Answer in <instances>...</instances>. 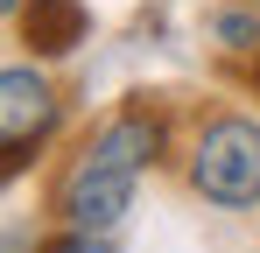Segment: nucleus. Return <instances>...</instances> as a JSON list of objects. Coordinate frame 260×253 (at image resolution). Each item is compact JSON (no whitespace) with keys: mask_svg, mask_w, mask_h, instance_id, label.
<instances>
[{"mask_svg":"<svg viewBox=\"0 0 260 253\" xmlns=\"http://www.w3.org/2000/svg\"><path fill=\"white\" fill-rule=\"evenodd\" d=\"M155 155H162V120H155V113H120L106 134H91V148L71 162L63 197H56L63 225L106 239V232L134 211V190H141V176H148Z\"/></svg>","mask_w":260,"mask_h":253,"instance_id":"obj_1","label":"nucleus"},{"mask_svg":"<svg viewBox=\"0 0 260 253\" xmlns=\"http://www.w3.org/2000/svg\"><path fill=\"white\" fill-rule=\"evenodd\" d=\"M253 7H260V0H253Z\"/></svg>","mask_w":260,"mask_h":253,"instance_id":"obj_7","label":"nucleus"},{"mask_svg":"<svg viewBox=\"0 0 260 253\" xmlns=\"http://www.w3.org/2000/svg\"><path fill=\"white\" fill-rule=\"evenodd\" d=\"M218 36H225V49H253V14H218Z\"/></svg>","mask_w":260,"mask_h":253,"instance_id":"obj_5","label":"nucleus"},{"mask_svg":"<svg viewBox=\"0 0 260 253\" xmlns=\"http://www.w3.org/2000/svg\"><path fill=\"white\" fill-rule=\"evenodd\" d=\"M56 253H106V239H91V232H71V246H56Z\"/></svg>","mask_w":260,"mask_h":253,"instance_id":"obj_6","label":"nucleus"},{"mask_svg":"<svg viewBox=\"0 0 260 253\" xmlns=\"http://www.w3.org/2000/svg\"><path fill=\"white\" fill-rule=\"evenodd\" d=\"M21 36L43 56H63L85 42V7L78 0H21Z\"/></svg>","mask_w":260,"mask_h":253,"instance_id":"obj_4","label":"nucleus"},{"mask_svg":"<svg viewBox=\"0 0 260 253\" xmlns=\"http://www.w3.org/2000/svg\"><path fill=\"white\" fill-rule=\"evenodd\" d=\"M49 134H56V91H49L43 71H28V64H14V71H0V155H28V148H43Z\"/></svg>","mask_w":260,"mask_h":253,"instance_id":"obj_3","label":"nucleus"},{"mask_svg":"<svg viewBox=\"0 0 260 253\" xmlns=\"http://www.w3.org/2000/svg\"><path fill=\"white\" fill-rule=\"evenodd\" d=\"M190 190L218 211L260 204V120H211L190 148Z\"/></svg>","mask_w":260,"mask_h":253,"instance_id":"obj_2","label":"nucleus"}]
</instances>
